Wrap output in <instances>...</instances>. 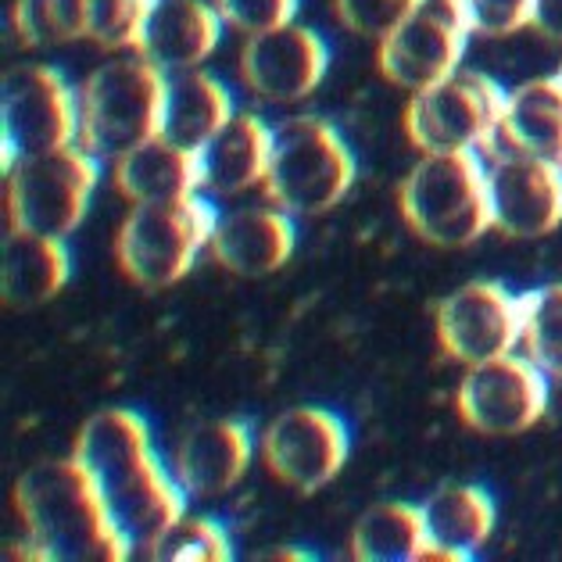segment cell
<instances>
[{
	"instance_id": "obj_1",
	"label": "cell",
	"mask_w": 562,
	"mask_h": 562,
	"mask_svg": "<svg viewBox=\"0 0 562 562\" xmlns=\"http://www.w3.org/2000/svg\"><path fill=\"white\" fill-rule=\"evenodd\" d=\"M72 456L98 484L133 555H144L187 509V491L150 445L147 419L133 408H101L76 434Z\"/></svg>"
},
{
	"instance_id": "obj_2",
	"label": "cell",
	"mask_w": 562,
	"mask_h": 562,
	"mask_svg": "<svg viewBox=\"0 0 562 562\" xmlns=\"http://www.w3.org/2000/svg\"><path fill=\"white\" fill-rule=\"evenodd\" d=\"M15 513L33 559L122 562L133 555V544L115 527L98 484L76 456L47 459L25 470L15 484Z\"/></svg>"
},
{
	"instance_id": "obj_3",
	"label": "cell",
	"mask_w": 562,
	"mask_h": 562,
	"mask_svg": "<svg viewBox=\"0 0 562 562\" xmlns=\"http://www.w3.org/2000/svg\"><path fill=\"white\" fill-rule=\"evenodd\" d=\"M169 76L140 54L98 65L79 83L76 144L98 161H119L126 150L161 136Z\"/></svg>"
},
{
	"instance_id": "obj_4",
	"label": "cell",
	"mask_w": 562,
	"mask_h": 562,
	"mask_svg": "<svg viewBox=\"0 0 562 562\" xmlns=\"http://www.w3.org/2000/svg\"><path fill=\"white\" fill-rule=\"evenodd\" d=\"M405 226L434 248H470L487 229L491 215L487 166L476 150H434L423 155L397 187Z\"/></svg>"
},
{
	"instance_id": "obj_5",
	"label": "cell",
	"mask_w": 562,
	"mask_h": 562,
	"mask_svg": "<svg viewBox=\"0 0 562 562\" xmlns=\"http://www.w3.org/2000/svg\"><path fill=\"white\" fill-rule=\"evenodd\" d=\"M355 183V155L326 119L294 115L272 126L266 198L286 215H323Z\"/></svg>"
},
{
	"instance_id": "obj_6",
	"label": "cell",
	"mask_w": 562,
	"mask_h": 562,
	"mask_svg": "<svg viewBox=\"0 0 562 562\" xmlns=\"http://www.w3.org/2000/svg\"><path fill=\"white\" fill-rule=\"evenodd\" d=\"M215 223V209L198 194L133 204L115 237L119 269L140 291H166L194 269L198 255L209 248Z\"/></svg>"
},
{
	"instance_id": "obj_7",
	"label": "cell",
	"mask_w": 562,
	"mask_h": 562,
	"mask_svg": "<svg viewBox=\"0 0 562 562\" xmlns=\"http://www.w3.org/2000/svg\"><path fill=\"white\" fill-rule=\"evenodd\" d=\"M4 172L8 229H25L58 240H65L83 223L93 187H98V158L87 155L79 144L15 158Z\"/></svg>"
},
{
	"instance_id": "obj_8",
	"label": "cell",
	"mask_w": 562,
	"mask_h": 562,
	"mask_svg": "<svg viewBox=\"0 0 562 562\" xmlns=\"http://www.w3.org/2000/svg\"><path fill=\"white\" fill-rule=\"evenodd\" d=\"M505 93L491 76L459 68L441 83L416 90L405 108V136L419 155L491 147L502 126Z\"/></svg>"
},
{
	"instance_id": "obj_9",
	"label": "cell",
	"mask_w": 562,
	"mask_h": 562,
	"mask_svg": "<svg viewBox=\"0 0 562 562\" xmlns=\"http://www.w3.org/2000/svg\"><path fill=\"white\" fill-rule=\"evenodd\" d=\"M79 104L76 90L50 65H11L0 83V136H4V169L15 158L44 155L76 144Z\"/></svg>"
},
{
	"instance_id": "obj_10",
	"label": "cell",
	"mask_w": 562,
	"mask_h": 562,
	"mask_svg": "<svg viewBox=\"0 0 562 562\" xmlns=\"http://www.w3.org/2000/svg\"><path fill=\"white\" fill-rule=\"evenodd\" d=\"M470 33L473 25L462 0H423L394 33L380 40L376 68L394 87L427 90L459 72Z\"/></svg>"
},
{
	"instance_id": "obj_11",
	"label": "cell",
	"mask_w": 562,
	"mask_h": 562,
	"mask_svg": "<svg viewBox=\"0 0 562 562\" xmlns=\"http://www.w3.org/2000/svg\"><path fill=\"white\" fill-rule=\"evenodd\" d=\"M459 419L473 434L516 437L538 427L548 413V376L527 355H502L465 369L456 394Z\"/></svg>"
},
{
	"instance_id": "obj_12",
	"label": "cell",
	"mask_w": 562,
	"mask_h": 562,
	"mask_svg": "<svg viewBox=\"0 0 562 562\" xmlns=\"http://www.w3.org/2000/svg\"><path fill=\"white\" fill-rule=\"evenodd\" d=\"M258 451H262V465L283 487L297 495H315L345 470L351 437L334 413L297 405L266 423Z\"/></svg>"
},
{
	"instance_id": "obj_13",
	"label": "cell",
	"mask_w": 562,
	"mask_h": 562,
	"mask_svg": "<svg viewBox=\"0 0 562 562\" xmlns=\"http://www.w3.org/2000/svg\"><path fill=\"white\" fill-rule=\"evenodd\" d=\"M434 326L448 359L470 369L519 348L524 305L495 280H470L434 308Z\"/></svg>"
},
{
	"instance_id": "obj_14",
	"label": "cell",
	"mask_w": 562,
	"mask_h": 562,
	"mask_svg": "<svg viewBox=\"0 0 562 562\" xmlns=\"http://www.w3.org/2000/svg\"><path fill=\"white\" fill-rule=\"evenodd\" d=\"M330 47L308 25L286 22L269 33L244 36L237 76L251 98L266 104H294L319 90Z\"/></svg>"
},
{
	"instance_id": "obj_15",
	"label": "cell",
	"mask_w": 562,
	"mask_h": 562,
	"mask_svg": "<svg viewBox=\"0 0 562 562\" xmlns=\"http://www.w3.org/2000/svg\"><path fill=\"white\" fill-rule=\"evenodd\" d=\"M495 229L516 240H538L562 226V166L559 161L502 155L487 166Z\"/></svg>"
},
{
	"instance_id": "obj_16",
	"label": "cell",
	"mask_w": 562,
	"mask_h": 562,
	"mask_svg": "<svg viewBox=\"0 0 562 562\" xmlns=\"http://www.w3.org/2000/svg\"><path fill=\"white\" fill-rule=\"evenodd\" d=\"M251 434L237 419H201L172 451V476L187 498H223L251 470Z\"/></svg>"
},
{
	"instance_id": "obj_17",
	"label": "cell",
	"mask_w": 562,
	"mask_h": 562,
	"mask_svg": "<svg viewBox=\"0 0 562 562\" xmlns=\"http://www.w3.org/2000/svg\"><path fill=\"white\" fill-rule=\"evenodd\" d=\"M294 244V215H286L277 204L272 209L258 204V209H233L218 215L209 251L215 266L233 272V277L262 280L291 262Z\"/></svg>"
},
{
	"instance_id": "obj_18",
	"label": "cell",
	"mask_w": 562,
	"mask_h": 562,
	"mask_svg": "<svg viewBox=\"0 0 562 562\" xmlns=\"http://www.w3.org/2000/svg\"><path fill=\"white\" fill-rule=\"evenodd\" d=\"M223 40V19L204 0H158L136 54L166 76L190 72L212 58Z\"/></svg>"
},
{
	"instance_id": "obj_19",
	"label": "cell",
	"mask_w": 562,
	"mask_h": 562,
	"mask_svg": "<svg viewBox=\"0 0 562 562\" xmlns=\"http://www.w3.org/2000/svg\"><path fill=\"white\" fill-rule=\"evenodd\" d=\"M201 190L237 198L266 183L272 158V130L251 112L233 115L201 150Z\"/></svg>"
},
{
	"instance_id": "obj_20",
	"label": "cell",
	"mask_w": 562,
	"mask_h": 562,
	"mask_svg": "<svg viewBox=\"0 0 562 562\" xmlns=\"http://www.w3.org/2000/svg\"><path fill=\"white\" fill-rule=\"evenodd\" d=\"M112 180L130 204L190 198L201 190V155L155 136L112 161Z\"/></svg>"
},
{
	"instance_id": "obj_21",
	"label": "cell",
	"mask_w": 562,
	"mask_h": 562,
	"mask_svg": "<svg viewBox=\"0 0 562 562\" xmlns=\"http://www.w3.org/2000/svg\"><path fill=\"white\" fill-rule=\"evenodd\" d=\"M505 150L562 166V72L538 76L505 93L498 136Z\"/></svg>"
},
{
	"instance_id": "obj_22",
	"label": "cell",
	"mask_w": 562,
	"mask_h": 562,
	"mask_svg": "<svg viewBox=\"0 0 562 562\" xmlns=\"http://www.w3.org/2000/svg\"><path fill=\"white\" fill-rule=\"evenodd\" d=\"M68 248L58 237H40V233L8 229L4 258H0V294L8 308H36L68 283Z\"/></svg>"
},
{
	"instance_id": "obj_23",
	"label": "cell",
	"mask_w": 562,
	"mask_h": 562,
	"mask_svg": "<svg viewBox=\"0 0 562 562\" xmlns=\"http://www.w3.org/2000/svg\"><path fill=\"white\" fill-rule=\"evenodd\" d=\"M233 115L237 112H233L229 90L215 76L201 72V68L169 76L166 119H161V136L169 144L201 150Z\"/></svg>"
},
{
	"instance_id": "obj_24",
	"label": "cell",
	"mask_w": 562,
	"mask_h": 562,
	"mask_svg": "<svg viewBox=\"0 0 562 562\" xmlns=\"http://www.w3.org/2000/svg\"><path fill=\"white\" fill-rule=\"evenodd\" d=\"M427 538L437 548H451L462 559H470L476 548H484L495 533V498L476 484H448L423 502Z\"/></svg>"
},
{
	"instance_id": "obj_25",
	"label": "cell",
	"mask_w": 562,
	"mask_h": 562,
	"mask_svg": "<svg viewBox=\"0 0 562 562\" xmlns=\"http://www.w3.org/2000/svg\"><path fill=\"white\" fill-rule=\"evenodd\" d=\"M423 505L380 502L359 516L351 530V559L359 562H416L427 548Z\"/></svg>"
},
{
	"instance_id": "obj_26",
	"label": "cell",
	"mask_w": 562,
	"mask_h": 562,
	"mask_svg": "<svg viewBox=\"0 0 562 562\" xmlns=\"http://www.w3.org/2000/svg\"><path fill=\"white\" fill-rule=\"evenodd\" d=\"M519 305H524L519 348L548 380L562 383V283L519 294Z\"/></svg>"
},
{
	"instance_id": "obj_27",
	"label": "cell",
	"mask_w": 562,
	"mask_h": 562,
	"mask_svg": "<svg viewBox=\"0 0 562 562\" xmlns=\"http://www.w3.org/2000/svg\"><path fill=\"white\" fill-rule=\"evenodd\" d=\"M11 33L22 47H58L87 40V0H15Z\"/></svg>"
},
{
	"instance_id": "obj_28",
	"label": "cell",
	"mask_w": 562,
	"mask_h": 562,
	"mask_svg": "<svg viewBox=\"0 0 562 562\" xmlns=\"http://www.w3.org/2000/svg\"><path fill=\"white\" fill-rule=\"evenodd\" d=\"M144 555L158 562H226L233 559V544L215 519L180 516Z\"/></svg>"
},
{
	"instance_id": "obj_29",
	"label": "cell",
	"mask_w": 562,
	"mask_h": 562,
	"mask_svg": "<svg viewBox=\"0 0 562 562\" xmlns=\"http://www.w3.org/2000/svg\"><path fill=\"white\" fill-rule=\"evenodd\" d=\"M158 0H87V40L101 50H136Z\"/></svg>"
},
{
	"instance_id": "obj_30",
	"label": "cell",
	"mask_w": 562,
	"mask_h": 562,
	"mask_svg": "<svg viewBox=\"0 0 562 562\" xmlns=\"http://www.w3.org/2000/svg\"><path fill=\"white\" fill-rule=\"evenodd\" d=\"M423 0H334V15L348 33L362 40H380L394 33Z\"/></svg>"
},
{
	"instance_id": "obj_31",
	"label": "cell",
	"mask_w": 562,
	"mask_h": 562,
	"mask_svg": "<svg viewBox=\"0 0 562 562\" xmlns=\"http://www.w3.org/2000/svg\"><path fill=\"white\" fill-rule=\"evenodd\" d=\"M301 0H212V8L218 11L223 25H229L233 33L255 36L269 33L277 25L294 22Z\"/></svg>"
},
{
	"instance_id": "obj_32",
	"label": "cell",
	"mask_w": 562,
	"mask_h": 562,
	"mask_svg": "<svg viewBox=\"0 0 562 562\" xmlns=\"http://www.w3.org/2000/svg\"><path fill=\"white\" fill-rule=\"evenodd\" d=\"M533 4H538V0H462L473 33L491 36V40L527 30L533 19Z\"/></svg>"
},
{
	"instance_id": "obj_33",
	"label": "cell",
	"mask_w": 562,
	"mask_h": 562,
	"mask_svg": "<svg viewBox=\"0 0 562 562\" xmlns=\"http://www.w3.org/2000/svg\"><path fill=\"white\" fill-rule=\"evenodd\" d=\"M530 25L544 40H552V44H562V0H538V4H533Z\"/></svg>"
},
{
	"instance_id": "obj_34",
	"label": "cell",
	"mask_w": 562,
	"mask_h": 562,
	"mask_svg": "<svg viewBox=\"0 0 562 562\" xmlns=\"http://www.w3.org/2000/svg\"><path fill=\"white\" fill-rule=\"evenodd\" d=\"M262 559H305V555H301V552H269Z\"/></svg>"
}]
</instances>
